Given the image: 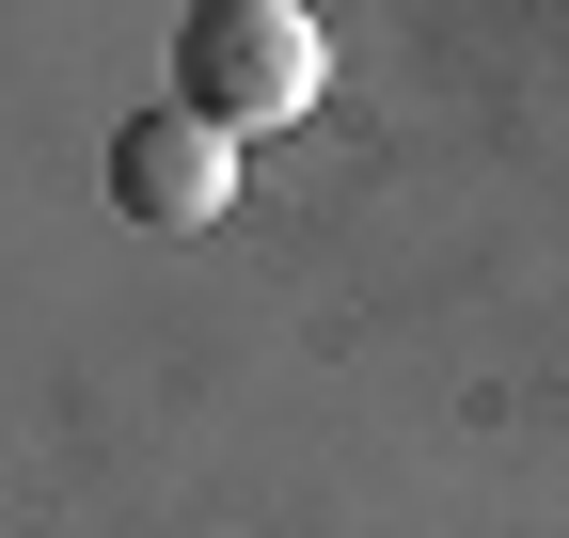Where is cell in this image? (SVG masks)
Returning a JSON list of instances; mask_svg holds the SVG:
<instances>
[{"mask_svg": "<svg viewBox=\"0 0 569 538\" xmlns=\"http://www.w3.org/2000/svg\"><path fill=\"white\" fill-rule=\"evenodd\" d=\"M111 207L159 222V238H206V222L238 207V143H222L206 111H127V127H111Z\"/></svg>", "mask_w": 569, "mask_h": 538, "instance_id": "cell-2", "label": "cell"}, {"mask_svg": "<svg viewBox=\"0 0 569 538\" xmlns=\"http://www.w3.org/2000/svg\"><path fill=\"white\" fill-rule=\"evenodd\" d=\"M317 80H332V48L301 0H190V32H174V111H206L222 143L317 111Z\"/></svg>", "mask_w": 569, "mask_h": 538, "instance_id": "cell-1", "label": "cell"}]
</instances>
